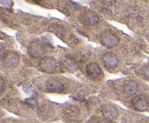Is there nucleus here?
Wrapping results in <instances>:
<instances>
[{"mask_svg": "<svg viewBox=\"0 0 149 123\" xmlns=\"http://www.w3.org/2000/svg\"><path fill=\"white\" fill-rule=\"evenodd\" d=\"M86 72L90 77L96 78H98L101 74V68L98 64L95 62H90L86 67Z\"/></svg>", "mask_w": 149, "mask_h": 123, "instance_id": "nucleus-8", "label": "nucleus"}, {"mask_svg": "<svg viewBox=\"0 0 149 123\" xmlns=\"http://www.w3.org/2000/svg\"><path fill=\"white\" fill-rule=\"evenodd\" d=\"M99 123H113V122H112L111 121H110V120H103V121H101Z\"/></svg>", "mask_w": 149, "mask_h": 123, "instance_id": "nucleus-15", "label": "nucleus"}, {"mask_svg": "<svg viewBox=\"0 0 149 123\" xmlns=\"http://www.w3.org/2000/svg\"><path fill=\"white\" fill-rule=\"evenodd\" d=\"M102 112L104 117L107 119H113L116 118L118 114L117 109L116 107L110 104H106L102 109Z\"/></svg>", "mask_w": 149, "mask_h": 123, "instance_id": "nucleus-10", "label": "nucleus"}, {"mask_svg": "<svg viewBox=\"0 0 149 123\" xmlns=\"http://www.w3.org/2000/svg\"><path fill=\"white\" fill-rule=\"evenodd\" d=\"M81 21L87 25H95L99 21V17L94 12L88 11L84 12L80 17Z\"/></svg>", "mask_w": 149, "mask_h": 123, "instance_id": "nucleus-4", "label": "nucleus"}, {"mask_svg": "<svg viewBox=\"0 0 149 123\" xmlns=\"http://www.w3.org/2000/svg\"><path fill=\"white\" fill-rule=\"evenodd\" d=\"M19 60H20V58L17 54L15 52H10L5 56L4 62L7 67H15L18 64Z\"/></svg>", "mask_w": 149, "mask_h": 123, "instance_id": "nucleus-11", "label": "nucleus"}, {"mask_svg": "<svg viewBox=\"0 0 149 123\" xmlns=\"http://www.w3.org/2000/svg\"><path fill=\"white\" fill-rule=\"evenodd\" d=\"M139 89V84L135 80H129L124 85V91L127 95H133L136 93Z\"/></svg>", "mask_w": 149, "mask_h": 123, "instance_id": "nucleus-9", "label": "nucleus"}, {"mask_svg": "<svg viewBox=\"0 0 149 123\" xmlns=\"http://www.w3.org/2000/svg\"><path fill=\"white\" fill-rule=\"evenodd\" d=\"M29 54L31 57L38 58L45 54V49L41 44H39L37 42H33L31 43L29 46Z\"/></svg>", "mask_w": 149, "mask_h": 123, "instance_id": "nucleus-5", "label": "nucleus"}, {"mask_svg": "<svg viewBox=\"0 0 149 123\" xmlns=\"http://www.w3.org/2000/svg\"><path fill=\"white\" fill-rule=\"evenodd\" d=\"M39 67L46 73H53L57 68V62L54 58L46 56L41 59Z\"/></svg>", "mask_w": 149, "mask_h": 123, "instance_id": "nucleus-2", "label": "nucleus"}, {"mask_svg": "<svg viewBox=\"0 0 149 123\" xmlns=\"http://www.w3.org/2000/svg\"><path fill=\"white\" fill-rule=\"evenodd\" d=\"M48 91L52 93H61L64 89L63 83L59 80H50L47 83Z\"/></svg>", "mask_w": 149, "mask_h": 123, "instance_id": "nucleus-7", "label": "nucleus"}, {"mask_svg": "<svg viewBox=\"0 0 149 123\" xmlns=\"http://www.w3.org/2000/svg\"><path fill=\"white\" fill-rule=\"evenodd\" d=\"M4 86V80L1 78H0V92L2 91L3 88Z\"/></svg>", "mask_w": 149, "mask_h": 123, "instance_id": "nucleus-12", "label": "nucleus"}, {"mask_svg": "<svg viewBox=\"0 0 149 123\" xmlns=\"http://www.w3.org/2000/svg\"><path fill=\"white\" fill-rule=\"evenodd\" d=\"M144 73H145L146 76L149 78V65H148V66L145 68V69H144Z\"/></svg>", "mask_w": 149, "mask_h": 123, "instance_id": "nucleus-13", "label": "nucleus"}, {"mask_svg": "<svg viewBox=\"0 0 149 123\" xmlns=\"http://www.w3.org/2000/svg\"><path fill=\"white\" fill-rule=\"evenodd\" d=\"M132 106L136 110L140 111H145L148 106V99L146 97L143 95H139L135 96L132 99Z\"/></svg>", "mask_w": 149, "mask_h": 123, "instance_id": "nucleus-3", "label": "nucleus"}, {"mask_svg": "<svg viewBox=\"0 0 149 123\" xmlns=\"http://www.w3.org/2000/svg\"><path fill=\"white\" fill-rule=\"evenodd\" d=\"M103 62L108 68H113L118 65V58L116 54L111 52H107L103 56Z\"/></svg>", "mask_w": 149, "mask_h": 123, "instance_id": "nucleus-6", "label": "nucleus"}, {"mask_svg": "<svg viewBox=\"0 0 149 123\" xmlns=\"http://www.w3.org/2000/svg\"><path fill=\"white\" fill-rule=\"evenodd\" d=\"M100 40L102 44L108 47H113L117 46L120 42V38L117 35L111 31H105L101 33Z\"/></svg>", "mask_w": 149, "mask_h": 123, "instance_id": "nucleus-1", "label": "nucleus"}, {"mask_svg": "<svg viewBox=\"0 0 149 123\" xmlns=\"http://www.w3.org/2000/svg\"><path fill=\"white\" fill-rule=\"evenodd\" d=\"M28 101H29V104H32V105H36L37 104V103H36V101L34 99H29Z\"/></svg>", "mask_w": 149, "mask_h": 123, "instance_id": "nucleus-14", "label": "nucleus"}]
</instances>
